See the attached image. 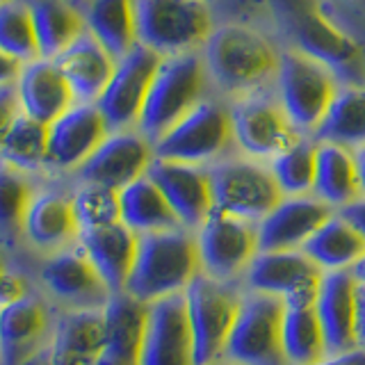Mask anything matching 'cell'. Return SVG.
Masks as SVG:
<instances>
[{"instance_id":"816d5d0a","label":"cell","mask_w":365,"mask_h":365,"mask_svg":"<svg viewBox=\"0 0 365 365\" xmlns=\"http://www.w3.org/2000/svg\"><path fill=\"white\" fill-rule=\"evenodd\" d=\"M0 3H5V0H0Z\"/></svg>"},{"instance_id":"e575fe53","label":"cell","mask_w":365,"mask_h":365,"mask_svg":"<svg viewBox=\"0 0 365 365\" xmlns=\"http://www.w3.org/2000/svg\"><path fill=\"white\" fill-rule=\"evenodd\" d=\"M317 142H331L347 148L365 146V85L342 87L313 135Z\"/></svg>"},{"instance_id":"d6986e66","label":"cell","mask_w":365,"mask_h":365,"mask_svg":"<svg viewBox=\"0 0 365 365\" xmlns=\"http://www.w3.org/2000/svg\"><path fill=\"white\" fill-rule=\"evenodd\" d=\"M359 283L349 269L324 272L315 294V311L324 334L327 354L359 349Z\"/></svg>"},{"instance_id":"9c48e42d","label":"cell","mask_w":365,"mask_h":365,"mask_svg":"<svg viewBox=\"0 0 365 365\" xmlns=\"http://www.w3.org/2000/svg\"><path fill=\"white\" fill-rule=\"evenodd\" d=\"M233 146V125L228 106L203 98L185 117L153 142V153L160 160H174L208 167L226 158Z\"/></svg>"},{"instance_id":"f907efd6","label":"cell","mask_w":365,"mask_h":365,"mask_svg":"<svg viewBox=\"0 0 365 365\" xmlns=\"http://www.w3.org/2000/svg\"><path fill=\"white\" fill-rule=\"evenodd\" d=\"M215 365H228V363H215Z\"/></svg>"},{"instance_id":"7dc6e473","label":"cell","mask_w":365,"mask_h":365,"mask_svg":"<svg viewBox=\"0 0 365 365\" xmlns=\"http://www.w3.org/2000/svg\"><path fill=\"white\" fill-rule=\"evenodd\" d=\"M354 155H356V167H359V182H361V194L365 197V146L354 148Z\"/></svg>"},{"instance_id":"8992f818","label":"cell","mask_w":365,"mask_h":365,"mask_svg":"<svg viewBox=\"0 0 365 365\" xmlns=\"http://www.w3.org/2000/svg\"><path fill=\"white\" fill-rule=\"evenodd\" d=\"M137 41L158 55L201 53L215 30L203 0H135Z\"/></svg>"},{"instance_id":"52a82bcc","label":"cell","mask_w":365,"mask_h":365,"mask_svg":"<svg viewBox=\"0 0 365 365\" xmlns=\"http://www.w3.org/2000/svg\"><path fill=\"white\" fill-rule=\"evenodd\" d=\"M242 285L217 281L199 272L182 292L194 345V365L222 363L228 334L242 302Z\"/></svg>"},{"instance_id":"6da1fadb","label":"cell","mask_w":365,"mask_h":365,"mask_svg":"<svg viewBox=\"0 0 365 365\" xmlns=\"http://www.w3.org/2000/svg\"><path fill=\"white\" fill-rule=\"evenodd\" d=\"M201 55L208 78L235 98L274 85L281 51L262 32L242 23H226L212 30Z\"/></svg>"},{"instance_id":"d590c367","label":"cell","mask_w":365,"mask_h":365,"mask_svg":"<svg viewBox=\"0 0 365 365\" xmlns=\"http://www.w3.org/2000/svg\"><path fill=\"white\" fill-rule=\"evenodd\" d=\"M267 165L283 197L313 194L317 169V140L315 137H302L299 142L285 148L283 153L272 158Z\"/></svg>"},{"instance_id":"7c38bea8","label":"cell","mask_w":365,"mask_h":365,"mask_svg":"<svg viewBox=\"0 0 365 365\" xmlns=\"http://www.w3.org/2000/svg\"><path fill=\"white\" fill-rule=\"evenodd\" d=\"M201 272L217 281L240 283L258 254V226L242 217L212 210L197 231Z\"/></svg>"},{"instance_id":"60d3db41","label":"cell","mask_w":365,"mask_h":365,"mask_svg":"<svg viewBox=\"0 0 365 365\" xmlns=\"http://www.w3.org/2000/svg\"><path fill=\"white\" fill-rule=\"evenodd\" d=\"M21 101L16 94V87H0V144L7 137V133L11 130L14 121L21 117Z\"/></svg>"},{"instance_id":"4fadbf2b","label":"cell","mask_w":365,"mask_h":365,"mask_svg":"<svg viewBox=\"0 0 365 365\" xmlns=\"http://www.w3.org/2000/svg\"><path fill=\"white\" fill-rule=\"evenodd\" d=\"M160 62H163V55L142 43H137L128 55L117 60L106 91L96 101L110 130L137 128Z\"/></svg>"},{"instance_id":"d4e9b609","label":"cell","mask_w":365,"mask_h":365,"mask_svg":"<svg viewBox=\"0 0 365 365\" xmlns=\"http://www.w3.org/2000/svg\"><path fill=\"white\" fill-rule=\"evenodd\" d=\"M23 235L43 251H60L78 242L80 224L71 197L62 192H34L23 220Z\"/></svg>"},{"instance_id":"f1b7e54d","label":"cell","mask_w":365,"mask_h":365,"mask_svg":"<svg viewBox=\"0 0 365 365\" xmlns=\"http://www.w3.org/2000/svg\"><path fill=\"white\" fill-rule=\"evenodd\" d=\"M313 194L334 210L345 208L351 201L363 197L356 155H354L351 148L331 142H317V169Z\"/></svg>"},{"instance_id":"ac0fdd59","label":"cell","mask_w":365,"mask_h":365,"mask_svg":"<svg viewBox=\"0 0 365 365\" xmlns=\"http://www.w3.org/2000/svg\"><path fill=\"white\" fill-rule=\"evenodd\" d=\"M110 133V125L96 103H76L48 125L46 167L78 171Z\"/></svg>"},{"instance_id":"836d02e7","label":"cell","mask_w":365,"mask_h":365,"mask_svg":"<svg viewBox=\"0 0 365 365\" xmlns=\"http://www.w3.org/2000/svg\"><path fill=\"white\" fill-rule=\"evenodd\" d=\"M87 32L121 60L137 43L135 0H89L85 11Z\"/></svg>"},{"instance_id":"2e32d148","label":"cell","mask_w":365,"mask_h":365,"mask_svg":"<svg viewBox=\"0 0 365 365\" xmlns=\"http://www.w3.org/2000/svg\"><path fill=\"white\" fill-rule=\"evenodd\" d=\"M137 365H194V345L182 294L148 304Z\"/></svg>"},{"instance_id":"c3c4849f","label":"cell","mask_w":365,"mask_h":365,"mask_svg":"<svg viewBox=\"0 0 365 365\" xmlns=\"http://www.w3.org/2000/svg\"><path fill=\"white\" fill-rule=\"evenodd\" d=\"M349 272H351V277L356 279L359 288H365V254L356 260V265H354Z\"/></svg>"},{"instance_id":"ab89813d","label":"cell","mask_w":365,"mask_h":365,"mask_svg":"<svg viewBox=\"0 0 365 365\" xmlns=\"http://www.w3.org/2000/svg\"><path fill=\"white\" fill-rule=\"evenodd\" d=\"M80 231L119 222V194L114 190L83 182L71 197Z\"/></svg>"},{"instance_id":"44dd1931","label":"cell","mask_w":365,"mask_h":365,"mask_svg":"<svg viewBox=\"0 0 365 365\" xmlns=\"http://www.w3.org/2000/svg\"><path fill=\"white\" fill-rule=\"evenodd\" d=\"M336 210L319 201L315 194L302 197H283L274 208L256 224L258 226V249L281 251L302 249L319 226Z\"/></svg>"},{"instance_id":"9a60e30c","label":"cell","mask_w":365,"mask_h":365,"mask_svg":"<svg viewBox=\"0 0 365 365\" xmlns=\"http://www.w3.org/2000/svg\"><path fill=\"white\" fill-rule=\"evenodd\" d=\"M155 160L153 142L140 130H112L78 169L83 182L119 192L148 174Z\"/></svg>"},{"instance_id":"e0dca14e","label":"cell","mask_w":365,"mask_h":365,"mask_svg":"<svg viewBox=\"0 0 365 365\" xmlns=\"http://www.w3.org/2000/svg\"><path fill=\"white\" fill-rule=\"evenodd\" d=\"M148 176L165 194L178 224L187 231H197L215 210L208 167L155 158Z\"/></svg>"},{"instance_id":"74e56055","label":"cell","mask_w":365,"mask_h":365,"mask_svg":"<svg viewBox=\"0 0 365 365\" xmlns=\"http://www.w3.org/2000/svg\"><path fill=\"white\" fill-rule=\"evenodd\" d=\"M32 197L34 190L26 171L0 160V245L14 247L23 235V220Z\"/></svg>"},{"instance_id":"cb8c5ba5","label":"cell","mask_w":365,"mask_h":365,"mask_svg":"<svg viewBox=\"0 0 365 365\" xmlns=\"http://www.w3.org/2000/svg\"><path fill=\"white\" fill-rule=\"evenodd\" d=\"M53 62L66 78L68 87L73 89L78 103H96L114 73L117 57L96 37L85 32L68 48L57 55Z\"/></svg>"},{"instance_id":"484cf974","label":"cell","mask_w":365,"mask_h":365,"mask_svg":"<svg viewBox=\"0 0 365 365\" xmlns=\"http://www.w3.org/2000/svg\"><path fill=\"white\" fill-rule=\"evenodd\" d=\"M148 304L119 292L112 294L103 306L106 317V349L98 365H137Z\"/></svg>"},{"instance_id":"8fae6325","label":"cell","mask_w":365,"mask_h":365,"mask_svg":"<svg viewBox=\"0 0 365 365\" xmlns=\"http://www.w3.org/2000/svg\"><path fill=\"white\" fill-rule=\"evenodd\" d=\"M283 302L269 294L247 292L228 334L222 363L228 365H288L281 347Z\"/></svg>"},{"instance_id":"ffe728a7","label":"cell","mask_w":365,"mask_h":365,"mask_svg":"<svg viewBox=\"0 0 365 365\" xmlns=\"http://www.w3.org/2000/svg\"><path fill=\"white\" fill-rule=\"evenodd\" d=\"M41 283L57 302L71 306V311L103 308L112 297L80 245L55 251L41 267Z\"/></svg>"},{"instance_id":"4dcf8cb0","label":"cell","mask_w":365,"mask_h":365,"mask_svg":"<svg viewBox=\"0 0 365 365\" xmlns=\"http://www.w3.org/2000/svg\"><path fill=\"white\" fill-rule=\"evenodd\" d=\"M302 251L322 272H340L356 265V260L365 254V240L345 217L334 212L308 237Z\"/></svg>"},{"instance_id":"f546056e","label":"cell","mask_w":365,"mask_h":365,"mask_svg":"<svg viewBox=\"0 0 365 365\" xmlns=\"http://www.w3.org/2000/svg\"><path fill=\"white\" fill-rule=\"evenodd\" d=\"M119 194V222L137 235L169 231L180 226L174 210L151 176H142L125 185Z\"/></svg>"},{"instance_id":"3957f363","label":"cell","mask_w":365,"mask_h":365,"mask_svg":"<svg viewBox=\"0 0 365 365\" xmlns=\"http://www.w3.org/2000/svg\"><path fill=\"white\" fill-rule=\"evenodd\" d=\"M294 48L327 64L342 87L365 85V55L356 39L340 30L313 0H274Z\"/></svg>"},{"instance_id":"30bf717a","label":"cell","mask_w":365,"mask_h":365,"mask_svg":"<svg viewBox=\"0 0 365 365\" xmlns=\"http://www.w3.org/2000/svg\"><path fill=\"white\" fill-rule=\"evenodd\" d=\"M215 210L260 222L283 199L267 163L254 158H222L208 165Z\"/></svg>"},{"instance_id":"681fc988","label":"cell","mask_w":365,"mask_h":365,"mask_svg":"<svg viewBox=\"0 0 365 365\" xmlns=\"http://www.w3.org/2000/svg\"><path fill=\"white\" fill-rule=\"evenodd\" d=\"M203 3H208V5H212V3H217V0H203Z\"/></svg>"},{"instance_id":"277c9868","label":"cell","mask_w":365,"mask_h":365,"mask_svg":"<svg viewBox=\"0 0 365 365\" xmlns=\"http://www.w3.org/2000/svg\"><path fill=\"white\" fill-rule=\"evenodd\" d=\"M274 89L294 128L306 137H313L342 85L327 64L292 46L279 55Z\"/></svg>"},{"instance_id":"603a6c76","label":"cell","mask_w":365,"mask_h":365,"mask_svg":"<svg viewBox=\"0 0 365 365\" xmlns=\"http://www.w3.org/2000/svg\"><path fill=\"white\" fill-rule=\"evenodd\" d=\"M16 94L23 114L43 125H51L60 114L76 106L73 89L53 60H32L23 64L16 80Z\"/></svg>"},{"instance_id":"7402d4cb","label":"cell","mask_w":365,"mask_h":365,"mask_svg":"<svg viewBox=\"0 0 365 365\" xmlns=\"http://www.w3.org/2000/svg\"><path fill=\"white\" fill-rule=\"evenodd\" d=\"M137 240L140 235L121 222L80 231L78 245L85 249L110 294L125 290L137 256Z\"/></svg>"},{"instance_id":"ee69618b","label":"cell","mask_w":365,"mask_h":365,"mask_svg":"<svg viewBox=\"0 0 365 365\" xmlns=\"http://www.w3.org/2000/svg\"><path fill=\"white\" fill-rule=\"evenodd\" d=\"M336 212L345 217V220L359 231V235L365 240V197H359L356 201H351L349 205H345V208H340Z\"/></svg>"},{"instance_id":"b9f144b4","label":"cell","mask_w":365,"mask_h":365,"mask_svg":"<svg viewBox=\"0 0 365 365\" xmlns=\"http://www.w3.org/2000/svg\"><path fill=\"white\" fill-rule=\"evenodd\" d=\"M26 294H28L26 281H23L16 272H11L3 262V258H0V308L23 299Z\"/></svg>"},{"instance_id":"5b68a950","label":"cell","mask_w":365,"mask_h":365,"mask_svg":"<svg viewBox=\"0 0 365 365\" xmlns=\"http://www.w3.org/2000/svg\"><path fill=\"white\" fill-rule=\"evenodd\" d=\"M208 80L201 53L163 57L148 89L137 130L151 142L160 140L171 125L205 98Z\"/></svg>"},{"instance_id":"f6af8a7d","label":"cell","mask_w":365,"mask_h":365,"mask_svg":"<svg viewBox=\"0 0 365 365\" xmlns=\"http://www.w3.org/2000/svg\"><path fill=\"white\" fill-rule=\"evenodd\" d=\"M311 365H365V349H351L345 354H327L324 359H319Z\"/></svg>"},{"instance_id":"1f68e13d","label":"cell","mask_w":365,"mask_h":365,"mask_svg":"<svg viewBox=\"0 0 365 365\" xmlns=\"http://www.w3.org/2000/svg\"><path fill=\"white\" fill-rule=\"evenodd\" d=\"M281 347L288 365H311L327 356L324 334L315 311V302L283 304Z\"/></svg>"},{"instance_id":"7bdbcfd3","label":"cell","mask_w":365,"mask_h":365,"mask_svg":"<svg viewBox=\"0 0 365 365\" xmlns=\"http://www.w3.org/2000/svg\"><path fill=\"white\" fill-rule=\"evenodd\" d=\"M21 68H23V62H19L16 57H11L9 53L0 51V87L16 85Z\"/></svg>"},{"instance_id":"8d00e7d4","label":"cell","mask_w":365,"mask_h":365,"mask_svg":"<svg viewBox=\"0 0 365 365\" xmlns=\"http://www.w3.org/2000/svg\"><path fill=\"white\" fill-rule=\"evenodd\" d=\"M0 160L5 165L30 174L46 167L48 160V125L21 114L0 144Z\"/></svg>"},{"instance_id":"5bb4252c","label":"cell","mask_w":365,"mask_h":365,"mask_svg":"<svg viewBox=\"0 0 365 365\" xmlns=\"http://www.w3.org/2000/svg\"><path fill=\"white\" fill-rule=\"evenodd\" d=\"M322 269L302 249L258 251L240 285L247 292L269 294L285 302H315Z\"/></svg>"},{"instance_id":"bcb514c9","label":"cell","mask_w":365,"mask_h":365,"mask_svg":"<svg viewBox=\"0 0 365 365\" xmlns=\"http://www.w3.org/2000/svg\"><path fill=\"white\" fill-rule=\"evenodd\" d=\"M359 347L365 349V288L359 290V322H356Z\"/></svg>"},{"instance_id":"4316f807","label":"cell","mask_w":365,"mask_h":365,"mask_svg":"<svg viewBox=\"0 0 365 365\" xmlns=\"http://www.w3.org/2000/svg\"><path fill=\"white\" fill-rule=\"evenodd\" d=\"M106 349L103 308H73L55 327V365H98Z\"/></svg>"},{"instance_id":"83f0119b","label":"cell","mask_w":365,"mask_h":365,"mask_svg":"<svg viewBox=\"0 0 365 365\" xmlns=\"http://www.w3.org/2000/svg\"><path fill=\"white\" fill-rule=\"evenodd\" d=\"M48 329V311L37 297L0 308V361L3 365H21Z\"/></svg>"},{"instance_id":"f35d334b","label":"cell","mask_w":365,"mask_h":365,"mask_svg":"<svg viewBox=\"0 0 365 365\" xmlns=\"http://www.w3.org/2000/svg\"><path fill=\"white\" fill-rule=\"evenodd\" d=\"M0 51L9 53L23 64L39 60L30 0H5V3H0Z\"/></svg>"},{"instance_id":"ba28073f","label":"cell","mask_w":365,"mask_h":365,"mask_svg":"<svg viewBox=\"0 0 365 365\" xmlns=\"http://www.w3.org/2000/svg\"><path fill=\"white\" fill-rule=\"evenodd\" d=\"M228 112L233 125V144L247 158L269 163L272 158L306 137L294 128L274 85L235 96Z\"/></svg>"},{"instance_id":"d6a6232c","label":"cell","mask_w":365,"mask_h":365,"mask_svg":"<svg viewBox=\"0 0 365 365\" xmlns=\"http://www.w3.org/2000/svg\"><path fill=\"white\" fill-rule=\"evenodd\" d=\"M41 60H55L87 32L85 14L66 0H30Z\"/></svg>"},{"instance_id":"7a4b0ae2","label":"cell","mask_w":365,"mask_h":365,"mask_svg":"<svg viewBox=\"0 0 365 365\" xmlns=\"http://www.w3.org/2000/svg\"><path fill=\"white\" fill-rule=\"evenodd\" d=\"M201 272L197 235L176 226L169 231L144 233L137 240V256L125 283V294L144 304L182 294Z\"/></svg>"}]
</instances>
